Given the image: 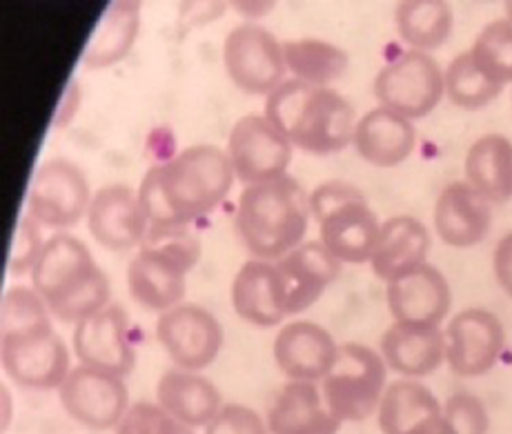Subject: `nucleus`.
<instances>
[{
	"label": "nucleus",
	"instance_id": "43",
	"mask_svg": "<svg viewBox=\"0 0 512 434\" xmlns=\"http://www.w3.org/2000/svg\"><path fill=\"white\" fill-rule=\"evenodd\" d=\"M3 397H0V403H3V432H7V428L12 426V414H14V401H12V392L9 388H3Z\"/></svg>",
	"mask_w": 512,
	"mask_h": 434
},
{
	"label": "nucleus",
	"instance_id": "18",
	"mask_svg": "<svg viewBox=\"0 0 512 434\" xmlns=\"http://www.w3.org/2000/svg\"><path fill=\"white\" fill-rule=\"evenodd\" d=\"M386 301L397 323L441 328L452 308V290L439 268L423 263L421 268L386 283Z\"/></svg>",
	"mask_w": 512,
	"mask_h": 434
},
{
	"label": "nucleus",
	"instance_id": "19",
	"mask_svg": "<svg viewBox=\"0 0 512 434\" xmlns=\"http://www.w3.org/2000/svg\"><path fill=\"white\" fill-rule=\"evenodd\" d=\"M272 354L288 381L321 383L337 361L339 343L323 325L297 319L279 330Z\"/></svg>",
	"mask_w": 512,
	"mask_h": 434
},
{
	"label": "nucleus",
	"instance_id": "32",
	"mask_svg": "<svg viewBox=\"0 0 512 434\" xmlns=\"http://www.w3.org/2000/svg\"><path fill=\"white\" fill-rule=\"evenodd\" d=\"M283 56L285 67L297 81L317 87H328L339 81L348 69V54L321 38H299V41L283 43Z\"/></svg>",
	"mask_w": 512,
	"mask_h": 434
},
{
	"label": "nucleus",
	"instance_id": "28",
	"mask_svg": "<svg viewBox=\"0 0 512 434\" xmlns=\"http://www.w3.org/2000/svg\"><path fill=\"white\" fill-rule=\"evenodd\" d=\"M156 403L185 423L187 428H205L225 406L221 390L201 372L174 368L156 383Z\"/></svg>",
	"mask_w": 512,
	"mask_h": 434
},
{
	"label": "nucleus",
	"instance_id": "20",
	"mask_svg": "<svg viewBox=\"0 0 512 434\" xmlns=\"http://www.w3.org/2000/svg\"><path fill=\"white\" fill-rule=\"evenodd\" d=\"M435 234L450 248H475L492 228V203L466 181L448 183L439 192L432 212Z\"/></svg>",
	"mask_w": 512,
	"mask_h": 434
},
{
	"label": "nucleus",
	"instance_id": "17",
	"mask_svg": "<svg viewBox=\"0 0 512 434\" xmlns=\"http://www.w3.org/2000/svg\"><path fill=\"white\" fill-rule=\"evenodd\" d=\"M0 359L7 377L27 390H58L72 372V352L54 330L0 341Z\"/></svg>",
	"mask_w": 512,
	"mask_h": 434
},
{
	"label": "nucleus",
	"instance_id": "12",
	"mask_svg": "<svg viewBox=\"0 0 512 434\" xmlns=\"http://www.w3.org/2000/svg\"><path fill=\"white\" fill-rule=\"evenodd\" d=\"M446 363L461 379L484 377L497 366L506 348V328L495 312L466 308L457 312L443 330Z\"/></svg>",
	"mask_w": 512,
	"mask_h": 434
},
{
	"label": "nucleus",
	"instance_id": "1",
	"mask_svg": "<svg viewBox=\"0 0 512 434\" xmlns=\"http://www.w3.org/2000/svg\"><path fill=\"white\" fill-rule=\"evenodd\" d=\"M228 154L216 145L185 147L170 161L150 167L143 176L139 196L154 225H192L212 214L234 185Z\"/></svg>",
	"mask_w": 512,
	"mask_h": 434
},
{
	"label": "nucleus",
	"instance_id": "5",
	"mask_svg": "<svg viewBox=\"0 0 512 434\" xmlns=\"http://www.w3.org/2000/svg\"><path fill=\"white\" fill-rule=\"evenodd\" d=\"M201 259V241L190 225H154L127 268V290L141 308L167 312L181 305L187 274Z\"/></svg>",
	"mask_w": 512,
	"mask_h": 434
},
{
	"label": "nucleus",
	"instance_id": "38",
	"mask_svg": "<svg viewBox=\"0 0 512 434\" xmlns=\"http://www.w3.org/2000/svg\"><path fill=\"white\" fill-rule=\"evenodd\" d=\"M43 248H45L43 228L32 219V216L25 214L23 219H18L16 230H14L12 250H9V259H7L9 274L14 276L32 274L36 261L41 259Z\"/></svg>",
	"mask_w": 512,
	"mask_h": 434
},
{
	"label": "nucleus",
	"instance_id": "24",
	"mask_svg": "<svg viewBox=\"0 0 512 434\" xmlns=\"http://www.w3.org/2000/svg\"><path fill=\"white\" fill-rule=\"evenodd\" d=\"M379 352L388 370L401 379H423L446 363V337L432 325L392 323L383 332Z\"/></svg>",
	"mask_w": 512,
	"mask_h": 434
},
{
	"label": "nucleus",
	"instance_id": "7",
	"mask_svg": "<svg viewBox=\"0 0 512 434\" xmlns=\"http://www.w3.org/2000/svg\"><path fill=\"white\" fill-rule=\"evenodd\" d=\"M388 388L381 352L363 343H341L334 366L321 381L328 408L341 423H359L377 414Z\"/></svg>",
	"mask_w": 512,
	"mask_h": 434
},
{
	"label": "nucleus",
	"instance_id": "15",
	"mask_svg": "<svg viewBox=\"0 0 512 434\" xmlns=\"http://www.w3.org/2000/svg\"><path fill=\"white\" fill-rule=\"evenodd\" d=\"M72 350L81 366L110 372L125 379L136 363L127 312L121 305L110 303L101 312L76 323Z\"/></svg>",
	"mask_w": 512,
	"mask_h": 434
},
{
	"label": "nucleus",
	"instance_id": "2",
	"mask_svg": "<svg viewBox=\"0 0 512 434\" xmlns=\"http://www.w3.org/2000/svg\"><path fill=\"white\" fill-rule=\"evenodd\" d=\"M263 116L288 138L292 147L328 156L352 145L357 114L339 92L303 81H283L265 96Z\"/></svg>",
	"mask_w": 512,
	"mask_h": 434
},
{
	"label": "nucleus",
	"instance_id": "29",
	"mask_svg": "<svg viewBox=\"0 0 512 434\" xmlns=\"http://www.w3.org/2000/svg\"><path fill=\"white\" fill-rule=\"evenodd\" d=\"M466 183L492 205L512 201V141L504 134H484L468 147Z\"/></svg>",
	"mask_w": 512,
	"mask_h": 434
},
{
	"label": "nucleus",
	"instance_id": "31",
	"mask_svg": "<svg viewBox=\"0 0 512 434\" xmlns=\"http://www.w3.org/2000/svg\"><path fill=\"white\" fill-rule=\"evenodd\" d=\"M395 25L410 49L430 54L446 45L455 27V14L448 0H399Z\"/></svg>",
	"mask_w": 512,
	"mask_h": 434
},
{
	"label": "nucleus",
	"instance_id": "8",
	"mask_svg": "<svg viewBox=\"0 0 512 434\" xmlns=\"http://www.w3.org/2000/svg\"><path fill=\"white\" fill-rule=\"evenodd\" d=\"M374 96L381 107L410 121L426 118L446 96L443 69L430 54L408 49L379 69L374 78Z\"/></svg>",
	"mask_w": 512,
	"mask_h": 434
},
{
	"label": "nucleus",
	"instance_id": "35",
	"mask_svg": "<svg viewBox=\"0 0 512 434\" xmlns=\"http://www.w3.org/2000/svg\"><path fill=\"white\" fill-rule=\"evenodd\" d=\"M477 67L490 81L506 87L512 83V21L499 18L477 34L470 47Z\"/></svg>",
	"mask_w": 512,
	"mask_h": 434
},
{
	"label": "nucleus",
	"instance_id": "14",
	"mask_svg": "<svg viewBox=\"0 0 512 434\" xmlns=\"http://www.w3.org/2000/svg\"><path fill=\"white\" fill-rule=\"evenodd\" d=\"M63 410L90 430H116L130 410V390L123 377L78 363L58 388Z\"/></svg>",
	"mask_w": 512,
	"mask_h": 434
},
{
	"label": "nucleus",
	"instance_id": "37",
	"mask_svg": "<svg viewBox=\"0 0 512 434\" xmlns=\"http://www.w3.org/2000/svg\"><path fill=\"white\" fill-rule=\"evenodd\" d=\"M114 434H194V430L174 419L159 403L139 401L125 412Z\"/></svg>",
	"mask_w": 512,
	"mask_h": 434
},
{
	"label": "nucleus",
	"instance_id": "40",
	"mask_svg": "<svg viewBox=\"0 0 512 434\" xmlns=\"http://www.w3.org/2000/svg\"><path fill=\"white\" fill-rule=\"evenodd\" d=\"M492 270H495L499 288L512 299V232L501 236L492 252Z\"/></svg>",
	"mask_w": 512,
	"mask_h": 434
},
{
	"label": "nucleus",
	"instance_id": "30",
	"mask_svg": "<svg viewBox=\"0 0 512 434\" xmlns=\"http://www.w3.org/2000/svg\"><path fill=\"white\" fill-rule=\"evenodd\" d=\"M143 0H112L85 47L83 65L90 69H105L132 52L141 27Z\"/></svg>",
	"mask_w": 512,
	"mask_h": 434
},
{
	"label": "nucleus",
	"instance_id": "11",
	"mask_svg": "<svg viewBox=\"0 0 512 434\" xmlns=\"http://www.w3.org/2000/svg\"><path fill=\"white\" fill-rule=\"evenodd\" d=\"M292 143L263 114L243 116L228 134V154L236 181L245 187L268 183L288 174Z\"/></svg>",
	"mask_w": 512,
	"mask_h": 434
},
{
	"label": "nucleus",
	"instance_id": "33",
	"mask_svg": "<svg viewBox=\"0 0 512 434\" xmlns=\"http://www.w3.org/2000/svg\"><path fill=\"white\" fill-rule=\"evenodd\" d=\"M52 312L32 285H12L0 305V341L52 332Z\"/></svg>",
	"mask_w": 512,
	"mask_h": 434
},
{
	"label": "nucleus",
	"instance_id": "39",
	"mask_svg": "<svg viewBox=\"0 0 512 434\" xmlns=\"http://www.w3.org/2000/svg\"><path fill=\"white\" fill-rule=\"evenodd\" d=\"M205 434H270L268 421L243 403H225L205 426Z\"/></svg>",
	"mask_w": 512,
	"mask_h": 434
},
{
	"label": "nucleus",
	"instance_id": "22",
	"mask_svg": "<svg viewBox=\"0 0 512 434\" xmlns=\"http://www.w3.org/2000/svg\"><path fill=\"white\" fill-rule=\"evenodd\" d=\"M232 308L245 323L272 328L290 317L283 281L274 261L250 259L236 272L230 290Z\"/></svg>",
	"mask_w": 512,
	"mask_h": 434
},
{
	"label": "nucleus",
	"instance_id": "13",
	"mask_svg": "<svg viewBox=\"0 0 512 434\" xmlns=\"http://www.w3.org/2000/svg\"><path fill=\"white\" fill-rule=\"evenodd\" d=\"M156 339L176 368L201 372L219 359L223 328L203 305L183 301L156 321Z\"/></svg>",
	"mask_w": 512,
	"mask_h": 434
},
{
	"label": "nucleus",
	"instance_id": "9",
	"mask_svg": "<svg viewBox=\"0 0 512 434\" xmlns=\"http://www.w3.org/2000/svg\"><path fill=\"white\" fill-rule=\"evenodd\" d=\"M92 196L81 167L67 159H49L29 185L25 214L45 230L65 232L87 216Z\"/></svg>",
	"mask_w": 512,
	"mask_h": 434
},
{
	"label": "nucleus",
	"instance_id": "27",
	"mask_svg": "<svg viewBox=\"0 0 512 434\" xmlns=\"http://www.w3.org/2000/svg\"><path fill=\"white\" fill-rule=\"evenodd\" d=\"M443 403L417 379L388 383L377 423L381 434H439Z\"/></svg>",
	"mask_w": 512,
	"mask_h": 434
},
{
	"label": "nucleus",
	"instance_id": "23",
	"mask_svg": "<svg viewBox=\"0 0 512 434\" xmlns=\"http://www.w3.org/2000/svg\"><path fill=\"white\" fill-rule=\"evenodd\" d=\"M352 147L368 165L390 170L406 163L415 152L417 130L410 118L379 105L357 121Z\"/></svg>",
	"mask_w": 512,
	"mask_h": 434
},
{
	"label": "nucleus",
	"instance_id": "36",
	"mask_svg": "<svg viewBox=\"0 0 512 434\" xmlns=\"http://www.w3.org/2000/svg\"><path fill=\"white\" fill-rule=\"evenodd\" d=\"M490 414L477 394L455 392L443 401L439 434H488Z\"/></svg>",
	"mask_w": 512,
	"mask_h": 434
},
{
	"label": "nucleus",
	"instance_id": "34",
	"mask_svg": "<svg viewBox=\"0 0 512 434\" xmlns=\"http://www.w3.org/2000/svg\"><path fill=\"white\" fill-rule=\"evenodd\" d=\"M443 85H446L448 101L466 112L484 110L495 98L504 92V87L481 72L470 49L452 58L446 72H443Z\"/></svg>",
	"mask_w": 512,
	"mask_h": 434
},
{
	"label": "nucleus",
	"instance_id": "16",
	"mask_svg": "<svg viewBox=\"0 0 512 434\" xmlns=\"http://www.w3.org/2000/svg\"><path fill=\"white\" fill-rule=\"evenodd\" d=\"M85 219L94 241L112 252L139 250L150 230L139 192L123 183L101 187L92 196Z\"/></svg>",
	"mask_w": 512,
	"mask_h": 434
},
{
	"label": "nucleus",
	"instance_id": "4",
	"mask_svg": "<svg viewBox=\"0 0 512 434\" xmlns=\"http://www.w3.org/2000/svg\"><path fill=\"white\" fill-rule=\"evenodd\" d=\"M310 194L292 176L248 185L236 205V232L252 259L277 261L305 243Z\"/></svg>",
	"mask_w": 512,
	"mask_h": 434
},
{
	"label": "nucleus",
	"instance_id": "6",
	"mask_svg": "<svg viewBox=\"0 0 512 434\" xmlns=\"http://www.w3.org/2000/svg\"><path fill=\"white\" fill-rule=\"evenodd\" d=\"M310 212L319 223V241L334 259L348 265L370 263L381 221L366 196L346 181H326L310 192Z\"/></svg>",
	"mask_w": 512,
	"mask_h": 434
},
{
	"label": "nucleus",
	"instance_id": "44",
	"mask_svg": "<svg viewBox=\"0 0 512 434\" xmlns=\"http://www.w3.org/2000/svg\"><path fill=\"white\" fill-rule=\"evenodd\" d=\"M506 14H508V21H512V0H506Z\"/></svg>",
	"mask_w": 512,
	"mask_h": 434
},
{
	"label": "nucleus",
	"instance_id": "25",
	"mask_svg": "<svg viewBox=\"0 0 512 434\" xmlns=\"http://www.w3.org/2000/svg\"><path fill=\"white\" fill-rule=\"evenodd\" d=\"M270 434H339L343 423L323 399L321 386L288 381L265 414Z\"/></svg>",
	"mask_w": 512,
	"mask_h": 434
},
{
	"label": "nucleus",
	"instance_id": "26",
	"mask_svg": "<svg viewBox=\"0 0 512 434\" xmlns=\"http://www.w3.org/2000/svg\"><path fill=\"white\" fill-rule=\"evenodd\" d=\"M430 232L415 216L401 214L381 223L370 268L377 279L390 283L428 263Z\"/></svg>",
	"mask_w": 512,
	"mask_h": 434
},
{
	"label": "nucleus",
	"instance_id": "41",
	"mask_svg": "<svg viewBox=\"0 0 512 434\" xmlns=\"http://www.w3.org/2000/svg\"><path fill=\"white\" fill-rule=\"evenodd\" d=\"M223 0H183L181 16L187 25H205L223 14Z\"/></svg>",
	"mask_w": 512,
	"mask_h": 434
},
{
	"label": "nucleus",
	"instance_id": "21",
	"mask_svg": "<svg viewBox=\"0 0 512 434\" xmlns=\"http://www.w3.org/2000/svg\"><path fill=\"white\" fill-rule=\"evenodd\" d=\"M274 263L281 274L290 317L312 308L337 281L343 265L323 248L321 241H305Z\"/></svg>",
	"mask_w": 512,
	"mask_h": 434
},
{
	"label": "nucleus",
	"instance_id": "3",
	"mask_svg": "<svg viewBox=\"0 0 512 434\" xmlns=\"http://www.w3.org/2000/svg\"><path fill=\"white\" fill-rule=\"evenodd\" d=\"M29 276L52 317L63 323L76 325L110 305V279L90 248L67 232L49 236Z\"/></svg>",
	"mask_w": 512,
	"mask_h": 434
},
{
	"label": "nucleus",
	"instance_id": "42",
	"mask_svg": "<svg viewBox=\"0 0 512 434\" xmlns=\"http://www.w3.org/2000/svg\"><path fill=\"white\" fill-rule=\"evenodd\" d=\"M228 3L239 12L241 16L256 21V18L268 16L274 7H277L279 0H228Z\"/></svg>",
	"mask_w": 512,
	"mask_h": 434
},
{
	"label": "nucleus",
	"instance_id": "10",
	"mask_svg": "<svg viewBox=\"0 0 512 434\" xmlns=\"http://www.w3.org/2000/svg\"><path fill=\"white\" fill-rule=\"evenodd\" d=\"M223 63L230 81L241 92L268 96L283 83L288 72L283 45L261 25L243 23L225 36Z\"/></svg>",
	"mask_w": 512,
	"mask_h": 434
}]
</instances>
